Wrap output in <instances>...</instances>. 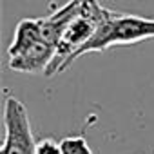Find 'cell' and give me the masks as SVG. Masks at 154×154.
<instances>
[{
    "label": "cell",
    "instance_id": "6da1fadb",
    "mask_svg": "<svg viewBox=\"0 0 154 154\" xmlns=\"http://www.w3.org/2000/svg\"><path fill=\"white\" fill-rule=\"evenodd\" d=\"M149 38H154V20L152 18L120 15L112 11L109 18L98 26L94 36L72 56L71 63L85 53L105 51L114 45H131V44H138Z\"/></svg>",
    "mask_w": 154,
    "mask_h": 154
},
{
    "label": "cell",
    "instance_id": "7a4b0ae2",
    "mask_svg": "<svg viewBox=\"0 0 154 154\" xmlns=\"http://www.w3.org/2000/svg\"><path fill=\"white\" fill-rule=\"evenodd\" d=\"M6 138L0 154H35L36 141L31 132L29 114L22 102L9 96L4 105Z\"/></svg>",
    "mask_w": 154,
    "mask_h": 154
},
{
    "label": "cell",
    "instance_id": "3957f363",
    "mask_svg": "<svg viewBox=\"0 0 154 154\" xmlns=\"http://www.w3.org/2000/svg\"><path fill=\"white\" fill-rule=\"evenodd\" d=\"M56 47L40 40L18 56L9 58V69L18 72H45L49 67Z\"/></svg>",
    "mask_w": 154,
    "mask_h": 154
},
{
    "label": "cell",
    "instance_id": "277c9868",
    "mask_svg": "<svg viewBox=\"0 0 154 154\" xmlns=\"http://www.w3.org/2000/svg\"><path fill=\"white\" fill-rule=\"evenodd\" d=\"M42 40V31H40V18H22L17 24L13 42L8 49L9 58L22 54L29 47H33L36 42Z\"/></svg>",
    "mask_w": 154,
    "mask_h": 154
},
{
    "label": "cell",
    "instance_id": "5b68a950",
    "mask_svg": "<svg viewBox=\"0 0 154 154\" xmlns=\"http://www.w3.org/2000/svg\"><path fill=\"white\" fill-rule=\"evenodd\" d=\"M58 143L62 154H94L84 136H65Z\"/></svg>",
    "mask_w": 154,
    "mask_h": 154
},
{
    "label": "cell",
    "instance_id": "8992f818",
    "mask_svg": "<svg viewBox=\"0 0 154 154\" xmlns=\"http://www.w3.org/2000/svg\"><path fill=\"white\" fill-rule=\"evenodd\" d=\"M35 154H62L60 143H56L53 138H42L40 141H36Z\"/></svg>",
    "mask_w": 154,
    "mask_h": 154
}]
</instances>
